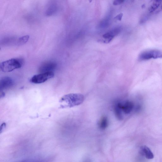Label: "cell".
Instances as JSON below:
<instances>
[{"label": "cell", "mask_w": 162, "mask_h": 162, "mask_svg": "<svg viewBox=\"0 0 162 162\" xmlns=\"http://www.w3.org/2000/svg\"><path fill=\"white\" fill-rule=\"evenodd\" d=\"M57 66V64L55 62L49 61L42 63L40 66L39 71L41 73L53 72Z\"/></svg>", "instance_id": "cell-6"}, {"label": "cell", "mask_w": 162, "mask_h": 162, "mask_svg": "<svg viewBox=\"0 0 162 162\" xmlns=\"http://www.w3.org/2000/svg\"><path fill=\"white\" fill-rule=\"evenodd\" d=\"M54 74L53 72L42 73L34 76L30 80V82L35 84H40L46 82L53 77Z\"/></svg>", "instance_id": "cell-5"}, {"label": "cell", "mask_w": 162, "mask_h": 162, "mask_svg": "<svg viewBox=\"0 0 162 162\" xmlns=\"http://www.w3.org/2000/svg\"><path fill=\"white\" fill-rule=\"evenodd\" d=\"M24 63L23 58H13L3 62L0 64V68L3 72H10L21 68Z\"/></svg>", "instance_id": "cell-3"}, {"label": "cell", "mask_w": 162, "mask_h": 162, "mask_svg": "<svg viewBox=\"0 0 162 162\" xmlns=\"http://www.w3.org/2000/svg\"><path fill=\"white\" fill-rule=\"evenodd\" d=\"M14 82L12 79L8 77H5L2 78L0 82V88L1 90H3L12 87Z\"/></svg>", "instance_id": "cell-7"}, {"label": "cell", "mask_w": 162, "mask_h": 162, "mask_svg": "<svg viewBox=\"0 0 162 162\" xmlns=\"http://www.w3.org/2000/svg\"><path fill=\"white\" fill-rule=\"evenodd\" d=\"M30 38L29 35L25 36L19 38L16 42V44L18 45H21L26 44Z\"/></svg>", "instance_id": "cell-12"}, {"label": "cell", "mask_w": 162, "mask_h": 162, "mask_svg": "<svg viewBox=\"0 0 162 162\" xmlns=\"http://www.w3.org/2000/svg\"><path fill=\"white\" fill-rule=\"evenodd\" d=\"M5 95V94L4 93V92H2V93L1 95V98H3L4 97V96Z\"/></svg>", "instance_id": "cell-16"}, {"label": "cell", "mask_w": 162, "mask_h": 162, "mask_svg": "<svg viewBox=\"0 0 162 162\" xmlns=\"http://www.w3.org/2000/svg\"><path fill=\"white\" fill-rule=\"evenodd\" d=\"M6 123H4L1 125V129H0V132L1 133L6 128Z\"/></svg>", "instance_id": "cell-14"}, {"label": "cell", "mask_w": 162, "mask_h": 162, "mask_svg": "<svg viewBox=\"0 0 162 162\" xmlns=\"http://www.w3.org/2000/svg\"><path fill=\"white\" fill-rule=\"evenodd\" d=\"M140 152L141 155L144 156L148 159H153L154 157V154L152 152L147 146H144L141 147L140 148Z\"/></svg>", "instance_id": "cell-8"}, {"label": "cell", "mask_w": 162, "mask_h": 162, "mask_svg": "<svg viewBox=\"0 0 162 162\" xmlns=\"http://www.w3.org/2000/svg\"><path fill=\"white\" fill-rule=\"evenodd\" d=\"M82 94H71L65 95L60 100V107L61 108H71L80 105L84 101Z\"/></svg>", "instance_id": "cell-2"}, {"label": "cell", "mask_w": 162, "mask_h": 162, "mask_svg": "<svg viewBox=\"0 0 162 162\" xmlns=\"http://www.w3.org/2000/svg\"><path fill=\"white\" fill-rule=\"evenodd\" d=\"M140 106L133 101L127 100L118 101L114 105V110L116 116L122 120L125 115H128L136 112L140 109Z\"/></svg>", "instance_id": "cell-1"}, {"label": "cell", "mask_w": 162, "mask_h": 162, "mask_svg": "<svg viewBox=\"0 0 162 162\" xmlns=\"http://www.w3.org/2000/svg\"><path fill=\"white\" fill-rule=\"evenodd\" d=\"M162 58V52L158 50L152 49L142 52L138 57L139 61H145L150 59Z\"/></svg>", "instance_id": "cell-4"}, {"label": "cell", "mask_w": 162, "mask_h": 162, "mask_svg": "<svg viewBox=\"0 0 162 162\" xmlns=\"http://www.w3.org/2000/svg\"><path fill=\"white\" fill-rule=\"evenodd\" d=\"M123 14L122 13L119 14L115 18L117 19V20L120 21L121 20Z\"/></svg>", "instance_id": "cell-15"}, {"label": "cell", "mask_w": 162, "mask_h": 162, "mask_svg": "<svg viewBox=\"0 0 162 162\" xmlns=\"http://www.w3.org/2000/svg\"><path fill=\"white\" fill-rule=\"evenodd\" d=\"M151 5L149 6V10L150 12L152 13L157 10L161 5V1L155 0L152 1Z\"/></svg>", "instance_id": "cell-10"}, {"label": "cell", "mask_w": 162, "mask_h": 162, "mask_svg": "<svg viewBox=\"0 0 162 162\" xmlns=\"http://www.w3.org/2000/svg\"><path fill=\"white\" fill-rule=\"evenodd\" d=\"M124 1H120V0H116V1H115L113 3V4L114 5H118L122 3Z\"/></svg>", "instance_id": "cell-13"}, {"label": "cell", "mask_w": 162, "mask_h": 162, "mask_svg": "<svg viewBox=\"0 0 162 162\" xmlns=\"http://www.w3.org/2000/svg\"><path fill=\"white\" fill-rule=\"evenodd\" d=\"M57 6L56 4H52L49 7L46 14L47 16H51L56 12L57 10Z\"/></svg>", "instance_id": "cell-11"}, {"label": "cell", "mask_w": 162, "mask_h": 162, "mask_svg": "<svg viewBox=\"0 0 162 162\" xmlns=\"http://www.w3.org/2000/svg\"><path fill=\"white\" fill-rule=\"evenodd\" d=\"M108 125V120L105 116L102 117L99 120L98 125L99 128L102 130H104L107 128Z\"/></svg>", "instance_id": "cell-9"}]
</instances>
